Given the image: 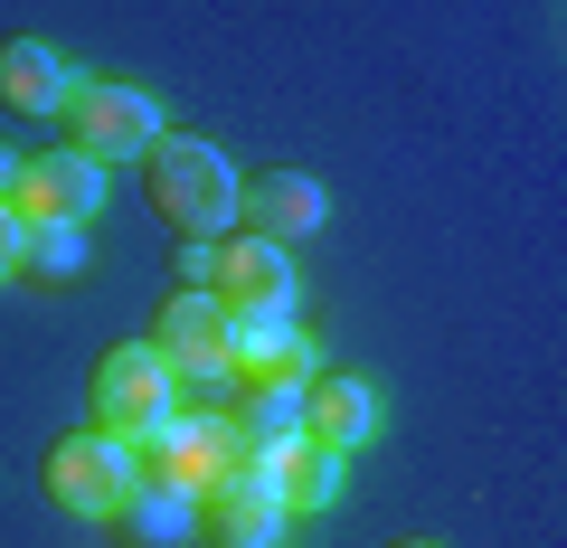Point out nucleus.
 Segmentation results:
<instances>
[{
    "mask_svg": "<svg viewBox=\"0 0 567 548\" xmlns=\"http://www.w3.org/2000/svg\"><path fill=\"white\" fill-rule=\"evenodd\" d=\"M114 520H123V539H133V548H181V539H199V492H181V483H133Z\"/></svg>",
    "mask_w": 567,
    "mask_h": 548,
    "instance_id": "obj_14",
    "label": "nucleus"
},
{
    "mask_svg": "<svg viewBox=\"0 0 567 548\" xmlns=\"http://www.w3.org/2000/svg\"><path fill=\"white\" fill-rule=\"evenodd\" d=\"M142 170H152V208H162L181 237H227L237 227V162H227L218 143H199V133H162V143L142 152Z\"/></svg>",
    "mask_w": 567,
    "mask_h": 548,
    "instance_id": "obj_1",
    "label": "nucleus"
},
{
    "mask_svg": "<svg viewBox=\"0 0 567 548\" xmlns=\"http://www.w3.org/2000/svg\"><path fill=\"white\" fill-rule=\"evenodd\" d=\"M303 435L331 454H360L369 435H379V397H369L360 379H312L303 387Z\"/></svg>",
    "mask_w": 567,
    "mask_h": 548,
    "instance_id": "obj_13",
    "label": "nucleus"
},
{
    "mask_svg": "<svg viewBox=\"0 0 567 548\" xmlns=\"http://www.w3.org/2000/svg\"><path fill=\"white\" fill-rule=\"evenodd\" d=\"M66 58L48 39H0V104H10V114L20 123H39V114H58L66 104Z\"/></svg>",
    "mask_w": 567,
    "mask_h": 548,
    "instance_id": "obj_12",
    "label": "nucleus"
},
{
    "mask_svg": "<svg viewBox=\"0 0 567 548\" xmlns=\"http://www.w3.org/2000/svg\"><path fill=\"white\" fill-rule=\"evenodd\" d=\"M58 114H66V152H85V162H142L162 143V104L123 76H76Z\"/></svg>",
    "mask_w": 567,
    "mask_h": 548,
    "instance_id": "obj_3",
    "label": "nucleus"
},
{
    "mask_svg": "<svg viewBox=\"0 0 567 548\" xmlns=\"http://www.w3.org/2000/svg\"><path fill=\"white\" fill-rule=\"evenodd\" d=\"M10 189H20V152L0 143V208H10Z\"/></svg>",
    "mask_w": 567,
    "mask_h": 548,
    "instance_id": "obj_18",
    "label": "nucleus"
},
{
    "mask_svg": "<svg viewBox=\"0 0 567 548\" xmlns=\"http://www.w3.org/2000/svg\"><path fill=\"white\" fill-rule=\"evenodd\" d=\"M171 360L152 341H133V350H104L95 360V426L104 435H123V445H142V435L152 426H171V416H181V406H171Z\"/></svg>",
    "mask_w": 567,
    "mask_h": 548,
    "instance_id": "obj_4",
    "label": "nucleus"
},
{
    "mask_svg": "<svg viewBox=\"0 0 567 548\" xmlns=\"http://www.w3.org/2000/svg\"><path fill=\"white\" fill-rule=\"evenodd\" d=\"M246 445H284V435H303V387H246V416H237Z\"/></svg>",
    "mask_w": 567,
    "mask_h": 548,
    "instance_id": "obj_16",
    "label": "nucleus"
},
{
    "mask_svg": "<svg viewBox=\"0 0 567 548\" xmlns=\"http://www.w3.org/2000/svg\"><path fill=\"white\" fill-rule=\"evenodd\" d=\"M237 218H246V237H312V227L331 218V189L312 180V170H265V180H246L237 189Z\"/></svg>",
    "mask_w": 567,
    "mask_h": 548,
    "instance_id": "obj_9",
    "label": "nucleus"
},
{
    "mask_svg": "<svg viewBox=\"0 0 567 548\" xmlns=\"http://www.w3.org/2000/svg\"><path fill=\"white\" fill-rule=\"evenodd\" d=\"M199 293H218L227 322H293V303H303V275H293V256H284L275 237H208V275Z\"/></svg>",
    "mask_w": 567,
    "mask_h": 548,
    "instance_id": "obj_2",
    "label": "nucleus"
},
{
    "mask_svg": "<svg viewBox=\"0 0 567 548\" xmlns=\"http://www.w3.org/2000/svg\"><path fill=\"white\" fill-rule=\"evenodd\" d=\"M416 548H425V539H416Z\"/></svg>",
    "mask_w": 567,
    "mask_h": 548,
    "instance_id": "obj_19",
    "label": "nucleus"
},
{
    "mask_svg": "<svg viewBox=\"0 0 567 548\" xmlns=\"http://www.w3.org/2000/svg\"><path fill=\"white\" fill-rule=\"evenodd\" d=\"M76 265H85V227H76V218L20 227V275H48V285H66Z\"/></svg>",
    "mask_w": 567,
    "mask_h": 548,
    "instance_id": "obj_15",
    "label": "nucleus"
},
{
    "mask_svg": "<svg viewBox=\"0 0 567 548\" xmlns=\"http://www.w3.org/2000/svg\"><path fill=\"white\" fill-rule=\"evenodd\" d=\"M341 464L350 454L312 445V435H284V445H265V492H275L284 510H331L341 502Z\"/></svg>",
    "mask_w": 567,
    "mask_h": 548,
    "instance_id": "obj_11",
    "label": "nucleus"
},
{
    "mask_svg": "<svg viewBox=\"0 0 567 548\" xmlns=\"http://www.w3.org/2000/svg\"><path fill=\"white\" fill-rule=\"evenodd\" d=\"M227 379L246 387H312L322 379V350L303 322H237L227 331Z\"/></svg>",
    "mask_w": 567,
    "mask_h": 548,
    "instance_id": "obj_8",
    "label": "nucleus"
},
{
    "mask_svg": "<svg viewBox=\"0 0 567 548\" xmlns=\"http://www.w3.org/2000/svg\"><path fill=\"white\" fill-rule=\"evenodd\" d=\"M104 208V162H85V152H39V162H20V189H10V218L20 227H48V218H95Z\"/></svg>",
    "mask_w": 567,
    "mask_h": 548,
    "instance_id": "obj_6",
    "label": "nucleus"
},
{
    "mask_svg": "<svg viewBox=\"0 0 567 548\" xmlns=\"http://www.w3.org/2000/svg\"><path fill=\"white\" fill-rule=\"evenodd\" d=\"M199 529L218 548H284V529H293V510L265 492V473L256 483H218V492H199Z\"/></svg>",
    "mask_w": 567,
    "mask_h": 548,
    "instance_id": "obj_10",
    "label": "nucleus"
},
{
    "mask_svg": "<svg viewBox=\"0 0 567 548\" xmlns=\"http://www.w3.org/2000/svg\"><path fill=\"white\" fill-rule=\"evenodd\" d=\"M123 492H133V445H123V435L85 426V435H66V445L48 454V502H58L66 520H114Z\"/></svg>",
    "mask_w": 567,
    "mask_h": 548,
    "instance_id": "obj_5",
    "label": "nucleus"
},
{
    "mask_svg": "<svg viewBox=\"0 0 567 548\" xmlns=\"http://www.w3.org/2000/svg\"><path fill=\"white\" fill-rule=\"evenodd\" d=\"M10 275H20V218L0 208V285H10Z\"/></svg>",
    "mask_w": 567,
    "mask_h": 548,
    "instance_id": "obj_17",
    "label": "nucleus"
},
{
    "mask_svg": "<svg viewBox=\"0 0 567 548\" xmlns=\"http://www.w3.org/2000/svg\"><path fill=\"white\" fill-rule=\"evenodd\" d=\"M227 312H218V293H199V285H181L162 303V322H152V350L171 360V379H227Z\"/></svg>",
    "mask_w": 567,
    "mask_h": 548,
    "instance_id": "obj_7",
    "label": "nucleus"
}]
</instances>
